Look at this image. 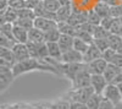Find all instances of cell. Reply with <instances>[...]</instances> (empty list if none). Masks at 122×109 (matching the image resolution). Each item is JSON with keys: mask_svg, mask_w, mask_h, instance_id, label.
<instances>
[{"mask_svg": "<svg viewBox=\"0 0 122 109\" xmlns=\"http://www.w3.org/2000/svg\"><path fill=\"white\" fill-rule=\"evenodd\" d=\"M94 93V90L90 86L82 87V88H76V90H71L66 94V99L70 102H77V103H84L90 98V96Z\"/></svg>", "mask_w": 122, "mask_h": 109, "instance_id": "1", "label": "cell"}, {"mask_svg": "<svg viewBox=\"0 0 122 109\" xmlns=\"http://www.w3.org/2000/svg\"><path fill=\"white\" fill-rule=\"evenodd\" d=\"M72 83V87H71V90H76V88H82V87H88L90 86V74L88 71L87 66L83 69V70H81L75 77L73 80L71 81Z\"/></svg>", "mask_w": 122, "mask_h": 109, "instance_id": "2", "label": "cell"}, {"mask_svg": "<svg viewBox=\"0 0 122 109\" xmlns=\"http://www.w3.org/2000/svg\"><path fill=\"white\" fill-rule=\"evenodd\" d=\"M103 97L106 98L107 101H110L114 105L118 104L122 101V94L118 90V87L117 85H114V83H107L105 90L103 91Z\"/></svg>", "mask_w": 122, "mask_h": 109, "instance_id": "3", "label": "cell"}, {"mask_svg": "<svg viewBox=\"0 0 122 109\" xmlns=\"http://www.w3.org/2000/svg\"><path fill=\"white\" fill-rule=\"evenodd\" d=\"M106 65H107V63L104 60V59L99 58V59H95V60L88 63L87 69H88L90 75H103L105 69H106Z\"/></svg>", "mask_w": 122, "mask_h": 109, "instance_id": "4", "label": "cell"}, {"mask_svg": "<svg viewBox=\"0 0 122 109\" xmlns=\"http://www.w3.org/2000/svg\"><path fill=\"white\" fill-rule=\"evenodd\" d=\"M107 86V81L104 75H90V87L94 90V93L103 94V91Z\"/></svg>", "mask_w": 122, "mask_h": 109, "instance_id": "5", "label": "cell"}, {"mask_svg": "<svg viewBox=\"0 0 122 109\" xmlns=\"http://www.w3.org/2000/svg\"><path fill=\"white\" fill-rule=\"evenodd\" d=\"M33 25L36 28L40 29L43 32L50 31L53 28L57 27V22L54 21V20H50V18H45V17H36L33 20Z\"/></svg>", "mask_w": 122, "mask_h": 109, "instance_id": "6", "label": "cell"}, {"mask_svg": "<svg viewBox=\"0 0 122 109\" xmlns=\"http://www.w3.org/2000/svg\"><path fill=\"white\" fill-rule=\"evenodd\" d=\"M11 52H12L14 58H15V63L16 61L26 60V59L29 58V53H28L27 45L22 44V43H15L14 47L11 48Z\"/></svg>", "mask_w": 122, "mask_h": 109, "instance_id": "7", "label": "cell"}, {"mask_svg": "<svg viewBox=\"0 0 122 109\" xmlns=\"http://www.w3.org/2000/svg\"><path fill=\"white\" fill-rule=\"evenodd\" d=\"M61 63H83V54L75 50V49H70L67 52H64L61 55Z\"/></svg>", "mask_w": 122, "mask_h": 109, "instance_id": "8", "label": "cell"}, {"mask_svg": "<svg viewBox=\"0 0 122 109\" xmlns=\"http://www.w3.org/2000/svg\"><path fill=\"white\" fill-rule=\"evenodd\" d=\"M12 36H14V41L15 43H22L26 44L28 42V31L23 29L22 27L14 25L12 28Z\"/></svg>", "mask_w": 122, "mask_h": 109, "instance_id": "9", "label": "cell"}, {"mask_svg": "<svg viewBox=\"0 0 122 109\" xmlns=\"http://www.w3.org/2000/svg\"><path fill=\"white\" fill-rule=\"evenodd\" d=\"M99 58H101V52L99 50V49L93 43L89 44L87 52L83 54V63L84 64H88V63L95 60V59H99Z\"/></svg>", "mask_w": 122, "mask_h": 109, "instance_id": "10", "label": "cell"}, {"mask_svg": "<svg viewBox=\"0 0 122 109\" xmlns=\"http://www.w3.org/2000/svg\"><path fill=\"white\" fill-rule=\"evenodd\" d=\"M72 14V6L71 5H62L60 6L59 10L55 12L56 16V22H66L68 17Z\"/></svg>", "mask_w": 122, "mask_h": 109, "instance_id": "11", "label": "cell"}, {"mask_svg": "<svg viewBox=\"0 0 122 109\" xmlns=\"http://www.w3.org/2000/svg\"><path fill=\"white\" fill-rule=\"evenodd\" d=\"M46 48H48V54L49 58L54 59L56 61H61V55H62V52L57 44V42H50L46 43Z\"/></svg>", "mask_w": 122, "mask_h": 109, "instance_id": "12", "label": "cell"}, {"mask_svg": "<svg viewBox=\"0 0 122 109\" xmlns=\"http://www.w3.org/2000/svg\"><path fill=\"white\" fill-rule=\"evenodd\" d=\"M14 74H12V69L10 65H3L0 66V80L5 82L6 85H10L14 81Z\"/></svg>", "mask_w": 122, "mask_h": 109, "instance_id": "13", "label": "cell"}, {"mask_svg": "<svg viewBox=\"0 0 122 109\" xmlns=\"http://www.w3.org/2000/svg\"><path fill=\"white\" fill-rule=\"evenodd\" d=\"M73 38L72 36H67V34H61L59 41H57V44L61 49V52H67L70 49H72L73 47Z\"/></svg>", "mask_w": 122, "mask_h": 109, "instance_id": "14", "label": "cell"}, {"mask_svg": "<svg viewBox=\"0 0 122 109\" xmlns=\"http://www.w3.org/2000/svg\"><path fill=\"white\" fill-rule=\"evenodd\" d=\"M28 41L29 42H33L36 44H39V43H45L44 41V32L40 31V29L33 27L28 31Z\"/></svg>", "mask_w": 122, "mask_h": 109, "instance_id": "15", "label": "cell"}, {"mask_svg": "<svg viewBox=\"0 0 122 109\" xmlns=\"http://www.w3.org/2000/svg\"><path fill=\"white\" fill-rule=\"evenodd\" d=\"M121 69L115 66L114 64H111V63H107L106 65V69H105V71H104V77H105V80L107 81V83H111L112 82V80L116 77V75L120 72Z\"/></svg>", "mask_w": 122, "mask_h": 109, "instance_id": "16", "label": "cell"}, {"mask_svg": "<svg viewBox=\"0 0 122 109\" xmlns=\"http://www.w3.org/2000/svg\"><path fill=\"white\" fill-rule=\"evenodd\" d=\"M94 10V11L101 17V18H104L106 16H109V11H110V6L103 1H100V0H98V1L94 4V6L92 7Z\"/></svg>", "mask_w": 122, "mask_h": 109, "instance_id": "17", "label": "cell"}, {"mask_svg": "<svg viewBox=\"0 0 122 109\" xmlns=\"http://www.w3.org/2000/svg\"><path fill=\"white\" fill-rule=\"evenodd\" d=\"M57 29L60 31L61 34H67L76 37V27L70 25L68 22H57Z\"/></svg>", "mask_w": 122, "mask_h": 109, "instance_id": "18", "label": "cell"}, {"mask_svg": "<svg viewBox=\"0 0 122 109\" xmlns=\"http://www.w3.org/2000/svg\"><path fill=\"white\" fill-rule=\"evenodd\" d=\"M107 42H109V48L114 49V50H120L122 48V38L121 36H116V34H109L107 37Z\"/></svg>", "mask_w": 122, "mask_h": 109, "instance_id": "19", "label": "cell"}, {"mask_svg": "<svg viewBox=\"0 0 122 109\" xmlns=\"http://www.w3.org/2000/svg\"><path fill=\"white\" fill-rule=\"evenodd\" d=\"M103 99V94H98V93H93L90 96V98L86 102V107L87 109H98L100 105V102Z\"/></svg>", "mask_w": 122, "mask_h": 109, "instance_id": "20", "label": "cell"}, {"mask_svg": "<svg viewBox=\"0 0 122 109\" xmlns=\"http://www.w3.org/2000/svg\"><path fill=\"white\" fill-rule=\"evenodd\" d=\"M61 33L60 31L56 28H53V29H50V31H46L44 32V41L45 43H50V42H57L59 41V38H60Z\"/></svg>", "mask_w": 122, "mask_h": 109, "instance_id": "21", "label": "cell"}, {"mask_svg": "<svg viewBox=\"0 0 122 109\" xmlns=\"http://www.w3.org/2000/svg\"><path fill=\"white\" fill-rule=\"evenodd\" d=\"M70 104L71 102L66 98H61V99L54 102V103H48L46 108L49 109H70Z\"/></svg>", "mask_w": 122, "mask_h": 109, "instance_id": "22", "label": "cell"}, {"mask_svg": "<svg viewBox=\"0 0 122 109\" xmlns=\"http://www.w3.org/2000/svg\"><path fill=\"white\" fill-rule=\"evenodd\" d=\"M0 58L4 59L5 61H7L9 64L14 65L15 64V58H14V54L11 52V49L9 48H5V47H0Z\"/></svg>", "mask_w": 122, "mask_h": 109, "instance_id": "23", "label": "cell"}, {"mask_svg": "<svg viewBox=\"0 0 122 109\" xmlns=\"http://www.w3.org/2000/svg\"><path fill=\"white\" fill-rule=\"evenodd\" d=\"M3 16L5 18V22H9V23H14L16 20H17V11L14 10L12 7L7 6L5 9V11L3 12Z\"/></svg>", "mask_w": 122, "mask_h": 109, "instance_id": "24", "label": "cell"}, {"mask_svg": "<svg viewBox=\"0 0 122 109\" xmlns=\"http://www.w3.org/2000/svg\"><path fill=\"white\" fill-rule=\"evenodd\" d=\"M88 47H89V44H87L84 41H82L81 38H78V37H75L73 38V49L75 50H77V52H79L81 54H84L86 52H87V49H88Z\"/></svg>", "mask_w": 122, "mask_h": 109, "instance_id": "25", "label": "cell"}, {"mask_svg": "<svg viewBox=\"0 0 122 109\" xmlns=\"http://www.w3.org/2000/svg\"><path fill=\"white\" fill-rule=\"evenodd\" d=\"M42 4H43V6H44V9L46 10V11L53 12V14H55L59 10V7L61 6L57 0H43Z\"/></svg>", "mask_w": 122, "mask_h": 109, "instance_id": "26", "label": "cell"}, {"mask_svg": "<svg viewBox=\"0 0 122 109\" xmlns=\"http://www.w3.org/2000/svg\"><path fill=\"white\" fill-rule=\"evenodd\" d=\"M100 21H101V17L93 9H89L87 11V22L92 23L93 26H98V25H100Z\"/></svg>", "mask_w": 122, "mask_h": 109, "instance_id": "27", "label": "cell"}, {"mask_svg": "<svg viewBox=\"0 0 122 109\" xmlns=\"http://www.w3.org/2000/svg\"><path fill=\"white\" fill-rule=\"evenodd\" d=\"M109 34H110V32L107 29L103 28L100 25L94 27V31H93V38L94 39H104V38H107Z\"/></svg>", "mask_w": 122, "mask_h": 109, "instance_id": "28", "label": "cell"}, {"mask_svg": "<svg viewBox=\"0 0 122 109\" xmlns=\"http://www.w3.org/2000/svg\"><path fill=\"white\" fill-rule=\"evenodd\" d=\"M14 25L22 27L23 29H26V31H29L30 28H33V27H34V25H33V20H30V18H17L16 21L14 22Z\"/></svg>", "mask_w": 122, "mask_h": 109, "instance_id": "29", "label": "cell"}, {"mask_svg": "<svg viewBox=\"0 0 122 109\" xmlns=\"http://www.w3.org/2000/svg\"><path fill=\"white\" fill-rule=\"evenodd\" d=\"M17 18H30L34 20L36 18V14L33 10H30L28 7H23L21 10H17Z\"/></svg>", "mask_w": 122, "mask_h": 109, "instance_id": "30", "label": "cell"}, {"mask_svg": "<svg viewBox=\"0 0 122 109\" xmlns=\"http://www.w3.org/2000/svg\"><path fill=\"white\" fill-rule=\"evenodd\" d=\"M76 37L81 38L82 41H84L87 44H92L94 41L93 38V34L89 33V32H86V31H81V29H76Z\"/></svg>", "mask_w": 122, "mask_h": 109, "instance_id": "31", "label": "cell"}, {"mask_svg": "<svg viewBox=\"0 0 122 109\" xmlns=\"http://www.w3.org/2000/svg\"><path fill=\"white\" fill-rule=\"evenodd\" d=\"M109 16H111L112 18H120L122 17V4H115L110 6V11H109Z\"/></svg>", "mask_w": 122, "mask_h": 109, "instance_id": "32", "label": "cell"}, {"mask_svg": "<svg viewBox=\"0 0 122 109\" xmlns=\"http://www.w3.org/2000/svg\"><path fill=\"white\" fill-rule=\"evenodd\" d=\"M12 28H14V23H9V22H5L3 26H0V32L3 34H5L7 38L12 39L14 41V36H12ZM15 42V41H14Z\"/></svg>", "mask_w": 122, "mask_h": 109, "instance_id": "33", "label": "cell"}, {"mask_svg": "<svg viewBox=\"0 0 122 109\" xmlns=\"http://www.w3.org/2000/svg\"><path fill=\"white\" fill-rule=\"evenodd\" d=\"M109 32L111 34H116V36H122V25L120 23L118 18H114V22L111 25Z\"/></svg>", "mask_w": 122, "mask_h": 109, "instance_id": "34", "label": "cell"}, {"mask_svg": "<svg viewBox=\"0 0 122 109\" xmlns=\"http://www.w3.org/2000/svg\"><path fill=\"white\" fill-rule=\"evenodd\" d=\"M48 48H46V43H39L37 44V58L38 59H45L48 58Z\"/></svg>", "mask_w": 122, "mask_h": 109, "instance_id": "35", "label": "cell"}, {"mask_svg": "<svg viewBox=\"0 0 122 109\" xmlns=\"http://www.w3.org/2000/svg\"><path fill=\"white\" fill-rule=\"evenodd\" d=\"M7 6L12 7L17 11V10L26 7V0H7Z\"/></svg>", "mask_w": 122, "mask_h": 109, "instance_id": "36", "label": "cell"}, {"mask_svg": "<svg viewBox=\"0 0 122 109\" xmlns=\"http://www.w3.org/2000/svg\"><path fill=\"white\" fill-rule=\"evenodd\" d=\"M93 44L99 49L101 53H103L104 50H106V49H109L107 38H104V39H94V41H93Z\"/></svg>", "mask_w": 122, "mask_h": 109, "instance_id": "37", "label": "cell"}, {"mask_svg": "<svg viewBox=\"0 0 122 109\" xmlns=\"http://www.w3.org/2000/svg\"><path fill=\"white\" fill-rule=\"evenodd\" d=\"M14 44H15V42L12 41V39L7 38L5 34H3L1 32H0V47H5V48L11 49L14 47Z\"/></svg>", "mask_w": 122, "mask_h": 109, "instance_id": "38", "label": "cell"}, {"mask_svg": "<svg viewBox=\"0 0 122 109\" xmlns=\"http://www.w3.org/2000/svg\"><path fill=\"white\" fill-rule=\"evenodd\" d=\"M26 45H27L28 53H29V58H36V59H38V58H37V44L28 41V42L26 43Z\"/></svg>", "mask_w": 122, "mask_h": 109, "instance_id": "39", "label": "cell"}, {"mask_svg": "<svg viewBox=\"0 0 122 109\" xmlns=\"http://www.w3.org/2000/svg\"><path fill=\"white\" fill-rule=\"evenodd\" d=\"M115 53H116V50H114V49H110V48H109V49H106V50H104L103 53H101V58H103L106 63H110V61H111V59L114 58Z\"/></svg>", "mask_w": 122, "mask_h": 109, "instance_id": "40", "label": "cell"}, {"mask_svg": "<svg viewBox=\"0 0 122 109\" xmlns=\"http://www.w3.org/2000/svg\"><path fill=\"white\" fill-rule=\"evenodd\" d=\"M112 22H114V18L111 17V16H106V17H104V18H101V21H100V26L109 31L110 27H111V25H112Z\"/></svg>", "mask_w": 122, "mask_h": 109, "instance_id": "41", "label": "cell"}, {"mask_svg": "<svg viewBox=\"0 0 122 109\" xmlns=\"http://www.w3.org/2000/svg\"><path fill=\"white\" fill-rule=\"evenodd\" d=\"M110 63L114 64V65L117 66V67H120V69H122V55H121L118 52H116L115 55H114V58L111 59Z\"/></svg>", "mask_w": 122, "mask_h": 109, "instance_id": "42", "label": "cell"}, {"mask_svg": "<svg viewBox=\"0 0 122 109\" xmlns=\"http://www.w3.org/2000/svg\"><path fill=\"white\" fill-rule=\"evenodd\" d=\"M98 109H115V105L111 103L110 101H107L106 98H104L103 97V99H101V102H100V105H99V108Z\"/></svg>", "mask_w": 122, "mask_h": 109, "instance_id": "43", "label": "cell"}, {"mask_svg": "<svg viewBox=\"0 0 122 109\" xmlns=\"http://www.w3.org/2000/svg\"><path fill=\"white\" fill-rule=\"evenodd\" d=\"M43 0H26V7L30 9V10H34Z\"/></svg>", "mask_w": 122, "mask_h": 109, "instance_id": "44", "label": "cell"}, {"mask_svg": "<svg viewBox=\"0 0 122 109\" xmlns=\"http://www.w3.org/2000/svg\"><path fill=\"white\" fill-rule=\"evenodd\" d=\"M70 109H87L84 103H77V102H71Z\"/></svg>", "mask_w": 122, "mask_h": 109, "instance_id": "45", "label": "cell"}, {"mask_svg": "<svg viewBox=\"0 0 122 109\" xmlns=\"http://www.w3.org/2000/svg\"><path fill=\"white\" fill-rule=\"evenodd\" d=\"M18 109H38L37 105L33 104H27V103H18Z\"/></svg>", "mask_w": 122, "mask_h": 109, "instance_id": "46", "label": "cell"}, {"mask_svg": "<svg viewBox=\"0 0 122 109\" xmlns=\"http://www.w3.org/2000/svg\"><path fill=\"white\" fill-rule=\"evenodd\" d=\"M120 82H122V69L120 70V72L116 75V77L112 80V82L111 83H114V85H117V83H120Z\"/></svg>", "mask_w": 122, "mask_h": 109, "instance_id": "47", "label": "cell"}, {"mask_svg": "<svg viewBox=\"0 0 122 109\" xmlns=\"http://www.w3.org/2000/svg\"><path fill=\"white\" fill-rule=\"evenodd\" d=\"M7 7V0H0V14L3 15L5 9Z\"/></svg>", "mask_w": 122, "mask_h": 109, "instance_id": "48", "label": "cell"}, {"mask_svg": "<svg viewBox=\"0 0 122 109\" xmlns=\"http://www.w3.org/2000/svg\"><path fill=\"white\" fill-rule=\"evenodd\" d=\"M18 105L20 104H5L0 107V109H18Z\"/></svg>", "mask_w": 122, "mask_h": 109, "instance_id": "49", "label": "cell"}, {"mask_svg": "<svg viewBox=\"0 0 122 109\" xmlns=\"http://www.w3.org/2000/svg\"><path fill=\"white\" fill-rule=\"evenodd\" d=\"M100 1H103V3L107 4L109 6L115 5V4H120V0H100Z\"/></svg>", "mask_w": 122, "mask_h": 109, "instance_id": "50", "label": "cell"}, {"mask_svg": "<svg viewBox=\"0 0 122 109\" xmlns=\"http://www.w3.org/2000/svg\"><path fill=\"white\" fill-rule=\"evenodd\" d=\"M59 4L62 6V5H72V3H71V0H57Z\"/></svg>", "mask_w": 122, "mask_h": 109, "instance_id": "51", "label": "cell"}, {"mask_svg": "<svg viewBox=\"0 0 122 109\" xmlns=\"http://www.w3.org/2000/svg\"><path fill=\"white\" fill-rule=\"evenodd\" d=\"M7 86H9V85H6L5 82H3L1 80H0V92H1V91H4V90H5V88H6Z\"/></svg>", "mask_w": 122, "mask_h": 109, "instance_id": "52", "label": "cell"}, {"mask_svg": "<svg viewBox=\"0 0 122 109\" xmlns=\"http://www.w3.org/2000/svg\"><path fill=\"white\" fill-rule=\"evenodd\" d=\"M3 65H10V66H12L11 64H9L7 61H5V60H4V59L0 58V66H3Z\"/></svg>", "mask_w": 122, "mask_h": 109, "instance_id": "53", "label": "cell"}, {"mask_svg": "<svg viewBox=\"0 0 122 109\" xmlns=\"http://www.w3.org/2000/svg\"><path fill=\"white\" fill-rule=\"evenodd\" d=\"M4 23H5V18H4V16L1 14H0V26H3Z\"/></svg>", "mask_w": 122, "mask_h": 109, "instance_id": "54", "label": "cell"}, {"mask_svg": "<svg viewBox=\"0 0 122 109\" xmlns=\"http://www.w3.org/2000/svg\"><path fill=\"white\" fill-rule=\"evenodd\" d=\"M115 109H122V101H121L118 104H116V105H115Z\"/></svg>", "mask_w": 122, "mask_h": 109, "instance_id": "55", "label": "cell"}, {"mask_svg": "<svg viewBox=\"0 0 122 109\" xmlns=\"http://www.w3.org/2000/svg\"><path fill=\"white\" fill-rule=\"evenodd\" d=\"M117 87H118V90H120V92H121V94H122V82L117 83Z\"/></svg>", "mask_w": 122, "mask_h": 109, "instance_id": "56", "label": "cell"}, {"mask_svg": "<svg viewBox=\"0 0 122 109\" xmlns=\"http://www.w3.org/2000/svg\"><path fill=\"white\" fill-rule=\"evenodd\" d=\"M118 21H120V23L122 25V17H120V18H118Z\"/></svg>", "mask_w": 122, "mask_h": 109, "instance_id": "57", "label": "cell"}, {"mask_svg": "<svg viewBox=\"0 0 122 109\" xmlns=\"http://www.w3.org/2000/svg\"><path fill=\"white\" fill-rule=\"evenodd\" d=\"M117 52H118V53H120V54H121V55H122V48H121V49H120V50H117Z\"/></svg>", "mask_w": 122, "mask_h": 109, "instance_id": "58", "label": "cell"}, {"mask_svg": "<svg viewBox=\"0 0 122 109\" xmlns=\"http://www.w3.org/2000/svg\"><path fill=\"white\" fill-rule=\"evenodd\" d=\"M45 109H49V108H46V105H45Z\"/></svg>", "mask_w": 122, "mask_h": 109, "instance_id": "59", "label": "cell"}, {"mask_svg": "<svg viewBox=\"0 0 122 109\" xmlns=\"http://www.w3.org/2000/svg\"><path fill=\"white\" fill-rule=\"evenodd\" d=\"M121 38H122V36H121Z\"/></svg>", "mask_w": 122, "mask_h": 109, "instance_id": "60", "label": "cell"}]
</instances>
